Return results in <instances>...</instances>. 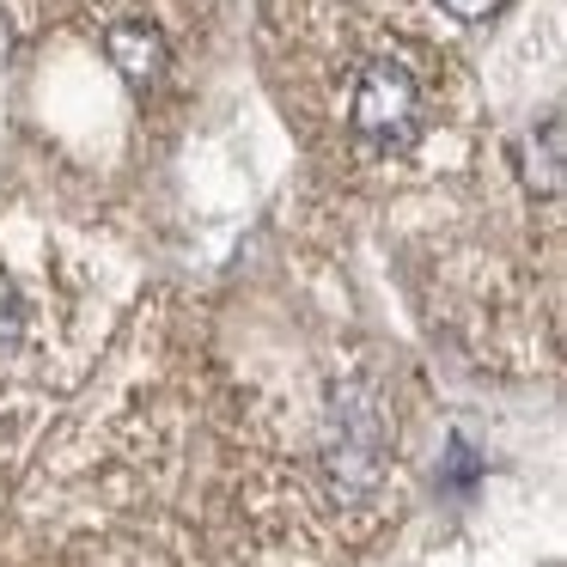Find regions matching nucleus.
<instances>
[{
    "label": "nucleus",
    "instance_id": "39448f33",
    "mask_svg": "<svg viewBox=\"0 0 567 567\" xmlns=\"http://www.w3.org/2000/svg\"><path fill=\"white\" fill-rule=\"evenodd\" d=\"M445 19H457V25H482V19H494L506 7V0H433Z\"/></svg>",
    "mask_w": 567,
    "mask_h": 567
},
{
    "label": "nucleus",
    "instance_id": "f257e3e1",
    "mask_svg": "<svg viewBox=\"0 0 567 567\" xmlns=\"http://www.w3.org/2000/svg\"><path fill=\"white\" fill-rule=\"evenodd\" d=\"M421 123H427V92L409 74L403 62L379 55L354 74V92H348V135L372 153H403L421 141Z\"/></svg>",
    "mask_w": 567,
    "mask_h": 567
},
{
    "label": "nucleus",
    "instance_id": "423d86ee",
    "mask_svg": "<svg viewBox=\"0 0 567 567\" xmlns=\"http://www.w3.org/2000/svg\"><path fill=\"white\" fill-rule=\"evenodd\" d=\"M13 55V31H7V19H0V62Z\"/></svg>",
    "mask_w": 567,
    "mask_h": 567
},
{
    "label": "nucleus",
    "instance_id": "20e7f679",
    "mask_svg": "<svg viewBox=\"0 0 567 567\" xmlns=\"http://www.w3.org/2000/svg\"><path fill=\"white\" fill-rule=\"evenodd\" d=\"M25 293H19L13 275H0V354H13L19 336H25Z\"/></svg>",
    "mask_w": 567,
    "mask_h": 567
},
{
    "label": "nucleus",
    "instance_id": "f03ea898",
    "mask_svg": "<svg viewBox=\"0 0 567 567\" xmlns=\"http://www.w3.org/2000/svg\"><path fill=\"white\" fill-rule=\"evenodd\" d=\"M391 464V421L372 384H348L330 396V421H323V470L342 494H372Z\"/></svg>",
    "mask_w": 567,
    "mask_h": 567
},
{
    "label": "nucleus",
    "instance_id": "7ed1b4c3",
    "mask_svg": "<svg viewBox=\"0 0 567 567\" xmlns=\"http://www.w3.org/2000/svg\"><path fill=\"white\" fill-rule=\"evenodd\" d=\"M104 55H111V68L128 86H153V80L165 74V38L147 19H116V25L104 31Z\"/></svg>",
    "mask_w": 567,
    "mask_h": 567
}]
</instances>
